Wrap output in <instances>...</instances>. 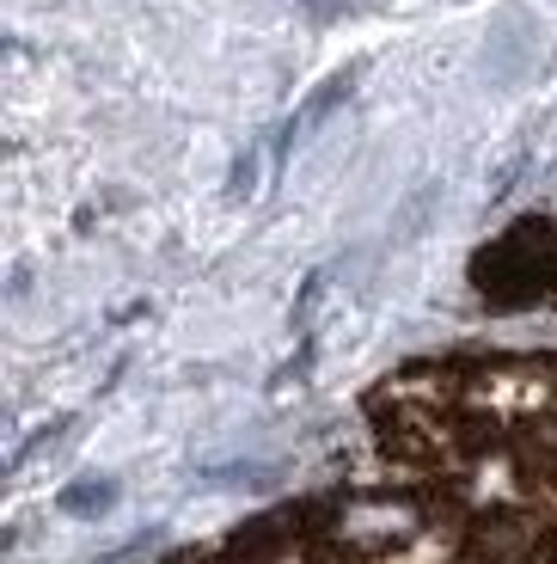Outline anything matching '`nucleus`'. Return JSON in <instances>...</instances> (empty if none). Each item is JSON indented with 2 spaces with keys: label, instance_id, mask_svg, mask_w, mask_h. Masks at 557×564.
<instances>
[{
  "label": "nucleus",
  "instance_id": "39448f33",
  "mask_svg": "<svg viewBox=\"0 0 557 564\" xmlns=\"http://www.w3.org/2000/svg\"><path fill=\"white\" fill-rule=\"evenodd\" d=\"M56 503L68 509V516H105V509L117 503V485L111 479H80V485H68Z\"/></svg>",
  "mask_w": 557,
  "mask_h": 564
},
{
  "label": "nucleus",
  "instance_id": "20e7f679",
  "mask_svg": "<svg viewBox=\"0 0 557 564\" xmlns=\"http://www.w3.org/2000/svg\"><path fill=\"white\" fill-rule=\"evenodd\" d=\"M349 93H356V68H343V74H331V80H325V86H319V93H313V99H307V111H301V117H294V123H288V129H282V154H288L294 141L307 135V129H319V123H325V117H331V111H337V105H343V99H349Z\"/></svg>",
  "mask_w": 557,
  "mask_h": 564
},
{
  "label": "nucleus",
  "instance_id": "f257e3e1",
  "mask_svg": "<svg viewBox=\"0 0 557 564\" xmlns=\"http://www.w3.org/2000/svg\"><path fill=\"white\" fill-rule=\"evenodd\" d=\"M472 282H478V295L502 313L557 295V221H545V215L515 221L496 246L478 252Z\"/></svg>",
  "mask_w": 557,
  "mask_h": 564
},
{
  "label": "nucleus",
  "instance_id": "f03ea898",
  "mask_svg": "<svg viewBox=\"0 0 557 564\" xmlns=\"http://www.w3.org/2000/svg\"><path fill=\"white\" fill-rule=\"evenodd\" d=\"M484 68L496 86H521L545 68V25L533 13H502L484 37Z\"/></svg>",
  "mask_w": 557,
  "mask_h": 564
},
{
  "label": "nucleus",
  "instance_id": "7ed1b4c3",
  "mask_svg": "<svg viewBox=\"0 0 557 564\" xmlns=\"http://www.w3.org/2000/svg\"><path fill=\"white\" fill-rule=\"evenodd\" d=\"M411 534H417V509L411 503H349L331 522V540L349 552H386V546H404Z\"/></svg>",
  "mask_w": 557,
  "mask_h": 564
}]
</instances>
